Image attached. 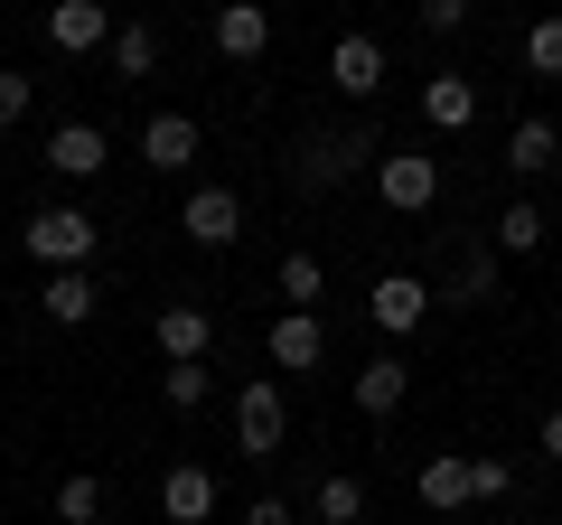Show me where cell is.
Returning <instances> with one entry per match:
<instances>
[{"mask_svg":"<svg viewBox=\"0 0 562 525\" xmlns=\"http://www.w3.org/2000/svg\"><path fill=\"white\" fill-rule=\"evenodd\" d=\"M375 188H384L394 216H422V206L441 198V160H431V150H384V160H375Z\"/></svg>","mask_w":562,"mask_h":525,"instance_id":"cell-4","label":"cell"},{"mask_svg":"<svg viewBox=\"0 0 562 525\" xmlns=\"http://www.w3.org/2000/svg\"><path fill=\"white\" fill-rule=\"evenodd\" d=\"M281 432H291V404H281L272 376H254V384L235 394V450H244V460H272Z\"/></svg>","mask_w":562,"mask_h":525,"instance_id":"cell-3","label":"cell"},{"mask_svg":"<svg viewBox=\"0 0 562 525\" xmlns=\"http://www.w3.org/2000/svg\"><path fill=\"white\" fill-rule=\"evenodd\" d=\"M29 103H38V85H29L20 66H0V132H10V122H29Z\"/></svg>","mask_w":562,"mask_h":525,"instance_id":"cell-28","label":"cell"},{"mask_svg":"<svg viewBox=\"0 0 562 525\" xmlns=\"http://www.w3.org/2000/svg\"><path fill=\"white\" fill-rule=\"evenodd\" d=\"M553 160H562V132H553L543 113H525L516 132H506V169H516V179H543Z\"/></svg>","mask_w":562,"mask_h":525,"instance_id":"cell-17","label":"cell"},{"mask_svg":"<svg viewBox=\"0 0 562 525\" xmlns=\"http://www.w3.org/2000/svg\"><path fill=\"white\" fill-rule=\"evenodd\" d=\"M506 488H516V469H506V460H469V498H479V506H497Z\"/></svg>","mask_w":562,"mask_h":525,"instance_id":"cell-29","label":"cell"},{"mask_svg":"<svg viewBox=\"0 0 562 525\" xmlns=\"http://www.w3.org/2000/svg\"><path fill=\"white\" fill-rule=\"evenodd\" d=\"M422 122H431V132H469V122H479V85L441 66V76L422 85Z\"/></svg>","mask_w":562,"mask_h":525,"instance_id":"cell-15","label":"cell"},{"mask_svg":"<svg viewBox=\"0 0 562 525\" xmlns=\"http://www.w3.org/2000/svg\"><path fill=\"white\" fill-rule=\"evenodd\" d=\"M198 150H206L198 113H150V122H140V160L160 169V179H179V169H198Z\"/></svg>","mask_w":562,"mask_h":525,"instance_id":"cell-7","label":"cell"},{"mask_svg":"<svg viewBox=\"0 0 562 525\" xmlns=\"http://www.w3.org/2000/svg\"><path fill=\"white\" fill-rule=\"evenodd\" d=\"M422 506H441V516H450V506H479V498H469V450H441V460H422Z\"/></svg>","mask_w":562,"mask_h":525,"instance_id":"cell-19","label":"cell"},{"mask_svg":"<svg viewBox=\"0 0 562 525\" xmlns=\"http://www.w3.org/2000/svg\"><path fill=\"white\" fill-rule=\"evenodd\" d=\"M20 254L47 262V272H85V262H94V216H85V206H38V216L20 225Z\"/></svg>","mask_w":562,"mask_h":525,"instance_id":"cell-1","label":"cell"},{"mask_svg":"<svg viewBox=\"0 0 562 525\" xmlns=\"http://www.w3.org/2000/svg\"><path fill=\"white\" fill-rule=\"evenodd\" d=\"M450 301H497V254L487 244H469L460 272H450Z\"/></svg>","mask_w":562,"mask_h":525,"instance_id":"cell-24","label":"cell"},{"mask_svg":"<svg viewBox=\"0 0 562 525\" xmlns=\"http://www.w3.org/2000/svg\"><path fill=\"white\" fill-rule=\"evenodd\" d=\"M310 506H319V525H357V516H366V488L338 469V479H319V488H310Z\"/></svg>","mask_w":562,"mask_h":525,"instance_id":"cell-23","label":"cell"},{"mask_svg":"<svg viewBox=\"0 0 562 525\" xmlns=\"http://www.w3.org/2000/svg\"><path fill=\"white\" fill-rule=\"evenodd\" d=\"M366 150H375V132H357V122H328V132H310L301 150H291V179L301 188H338L366 169Z\"/></svg>","mask_w":562,"mask_h":525,"instance_id":"cell-2","label":"cell"},{"mask_svg":"<svg viewBox=\"0 0 562 525\" xmlns=\"http://www.w3.org/2000/svg\"><path fill=\"white\" fill-rule=\"evenodd\" d=\"M244 525H291V506H281V498H254V506H244Z\"/></svg>","mask_w":562,"mask_h":525,"instance_id":"cell-31","label":"cell"},{"mask_svg":"<svg viewBox=\"0 0 562 525\" xmlns=\"http://www.w3.org/2000/svg\"><path fill=\"white\" fill-rule=\"evenodd\" d=\"M319 357H328V320H319V310H281V320H272V366H281V376H310Z\"/></svg>","mask_w":562,"mask_h":525,"instance_id":"cell-12","label":"cell"},{"mask_svg":"<svg viewBox=\"0 0 562 525\" xmlns=\"http://www.w3.org/2000/svg\"><path fill=\"white\" fill-rule=\"evenodd\" d=\"M103 160H113V142H103V122H66L57 142H47V169H57V179H94Z\"/></svg>","mask_w":562,"mask_h":525,"instance_id":"cell-16","label":"cell"},{"mask_svg":"<svg viewBox=\"0 0 562 525\" xmlns=\"http://www.w3.org/2000/svg\"><path fill=\"white\" fill-rule=\"evenodd\" d=\"M57 516H66V525H94V516H103V479H66V488H57Z\"/></svg>","mask_w":562,"mask_h":525,"instance_id":"cell-27","label":"cell"},{"mask_svg":"<svg viewBox=\"0 0 562 525\" xmlns=\"http://www.w3.org/2000/svg\"><path fill=\"white\" fill-rule=\"evenodd\" d=\"M422 29H431V38H460V29H469V0H422Z\"/></svg>","mask_w":562,"mask_h":525,"instance_id":"cell-30","label":"cell"},{"mask_svg":"<svg viewBox=\"0 0 562 525\" xmlns=\"http://www.w3.org/2000/svg\"><path fill=\"white\" fill-rule=\"evenodd\" d=\"M113 76H122V85L160 76V29H150V20H132V29H122V38H113Z\"/></svg>","mask_w":562,"mask_h":525,"instance_id":"cell-20","label":"cell"},{"mask_svg":"<svg viewBox=\"0 0 562 525\" xmlns=\"http://www.w3.org/2000/svg\"><path fill=\"white\" fill-rule=\"evenodd\" d=\"M38 310H47L57 328H85V320H94V272H47V282H38Z\"/></svg>","mask_w":562,"mask_h":525,"instance_id":"cell-18","label":"cell"},{"mask_svg":"<svg viewBox=\"0 0 562 525\" xmlns=\"http://www.w3.org/2000/svg\"><path fill=\"white\" fill-rule=\"evenodd\" d=\"M543 460H562V404L543 413Z\"/></svg>","mask_w":562,"mask_h":525,"instance_id":"cell-32","label":"cell"},{"mask_svg":"<svg viewBox=\"0 0 562 525\" xmlns=\"http://www.w3.org/2000/svg\"><path fill=\"white\" fill-rule=\"evenodd\" d=\"M150 338H160L169 366H206V347H216V320H206L198 301H169L160 320H150Z\"/></svg>","mask_w":562,"mask_h":525,"instance_id":"cell-10","label":"cell"},{"mask_svg":"<svg viewBox=\"0 0 562 525\" xmlns=\"http://www.w3.org/2000/svg\"><path fill=\"white\" fill-rule=\"evenodd\" d=\"M160 394H169V413H198L206 394H216V376H206V366H169V376H160Z\"/></svg>","mask_w":562,"mask_h":525,"instance_id":"cell-25","label":"cell"},{"mask_svg":"<svg viewBox=\"0 0 562 525\" xmlns=\"http://www.w3.org/2000/svg\"><path fill=\"white\" fill-rule=\"evenodd\" d=\"M431 301H441L431 282H413V272H384V282L366 291V320H375L384 338H413V328L431 320Z\"/></svg>","mask_w":562,"mask_h":525,"instance_id":"cell-5","label":"cell"},{"mask_svg":"<svg viewBox=\"0 0 562 525\" xmlns=\"http://www.w3.org/2000/svg\"><path fill=\"white\" fill-rule=\"evenodd\" d=\"M525 66H535L543 85L562 76V20H535V29H525Z\"/></svg>","mask_w":562,"mask_h":525,"instance_id":"cell-26","label":"cell"},{"mask_svg":"<svg viewBox=\"0 0 562 525\" xmlns=\"http://www.w3.org/2000/svg\"><path fill=\"white\" fill-rule=\"evenodd\" d=\"M272 282H281V301H291V310H319L328 272H319V254H281V272H272Z\"/></svg>","mask_w":562,"mask_h":525,"instance_id":"cell-21","label":"cell"},{"mask_svg":"<svg viewBox=\"0 0 562 525\" xmlns=\"http://www.w3.org/2000/svg\"><path fill=\"white\" fill-rule=\"evenodd\" d=\"M328 85H338V94H375L384 85V47L366 38V29H347V38L328 47Z\"/></svg>","mask_w":562,"mask_h":525,"instance_id":"cell-14","label":"cell"},{"mask_svg":"<svg viewBox=\"0 0 562 525\" xmlns=\"http://www.w3.org/2000/svg\"><path fill=\"white\" fill-rule=\"evenodd\" d=\"M160 516H169V525H206V516H216V479H206L198 460H169V479H160Z\"/></svg>","mask_w":562,"mask_h":525,"instance_id":"cell-13","label":"cell"},{"mask_svg":"<svg viewBox=\"0 0 562 525\" xmlns=\"http://www.w3.org/2000/svg\"><path fill=\"white\" fill-rule=\"evenodd\" d=\"M206 38H216V57H225V66H254L262 47H272V10H262V0H225Z\"/></svg>","mask_w":562,"mask_h":525,"instance_id":"cell-9","label":"cell"},{"mask_svg":"<svg viewBox=\"0 0 562 525\" xmlns=\"http://www.w3.org/2000/svg\"><path fill=\"white\" fill-rule=\"evenodd\" d=\"M47 38H57L66 57H94V47L122 38V29H113V10H103V0H57V10H47Z\"/></svg>","mask_w":562,"mask_h":525,"instance_id":"cell-11","label":"cell"},{"mask_svg":"<svg viewBox=\"0 0 562 525\" xmlns=\"http://www.w3.org/2000/svg\"><path fill=\"white\" fill-rule=\"evenodd\" d=\"M179 235L198 244V254H225V244L244 235V198L235 188H198V198L179 206Z\"/></svg>","mask_w":562,"mask_h":525,"instance_id":"cell-6","label":"cell"},{"mask_svg":"<svg viewBox=\"0 0 562 525\" xmlns=\"http://www.w3.org/2000/svg\"><path fill=\"white\" fill-rule=\"evenodd\" d=\"M347 394H357V413H366V423H394V413H403V394H413V366H403L394 347H384V357H366V366H357V384H347Z\"/></svg>","mask_w":562,"mask_h":525,"instance_id":"cell-8","label":"cell"},{"mask_svg":"<svg viewBox=\"0 0 562 525\" xmlns=\"http://www.w3.org/2000/svg\"><path fill=\"white\" fill-rule=\"evenodd\" d=\"M497 254H543V206H535V198H516V206L497 216Z\"/></svg>","mask_w":562,"mask_h":525,"instance_id":"cell-22","label":"cell"}]
</instances>
